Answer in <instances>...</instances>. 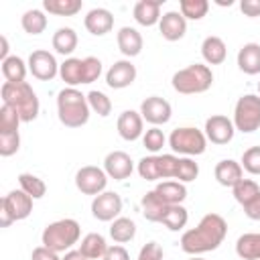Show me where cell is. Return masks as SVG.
Returning <instances> with one entry per match:
<instances>
[{"label": "cell", "mask_w": 260, "mask_h": 260, "mask_svg": "<svg viewBox=\"0 0 260 260\" xmlns=\"http://www.w3.org/2000/svg\"><path fill=\"white\" fill-rule=\"evenodd\" d=\"M32 197L26 195L22 189H12L0 201V225L8 228L12 221L26 219L32 213Z\"/></svg>", "instance_id": "52a82bcc"}, {"label": "cell", "mask_w": 260, "mask_h": 260, "mask_svg": "<svg viewBox=\"0 0 260 260\" xmlns=\"http://www.w3.org/2000/svg\"><path fill=\"white\" fill-rule=\"evenodd\" d=\"M122 211V197L114 191H104L93 197L91 201V215L98 221H114L120 217Z\"/></svg>", "instance_id": "8fae6325"}, {"label": "cell", "mask_w": 260, "mask_h": 260, "mask_svg": "<svg viewBox=\"0 0 260 260\" xmlns=\"http://www.w3.org/2000/svg\"><path fill=\"white\" fill-rule=\"evenodd\" d=\"M53 49L59 53V55H71L75 49H77V32L71 28V26H61L55 30L53 39Z\"/></svg>", "instance_id": "f1b7e54d"}, {"label": "cell", "mask_w": 260, "mask_h": 260, "mask_svg": "<svg viewBox=\"0 0 260 260\" xmlns=\"http://www.w3.org/2000/svg\"><path fill=\"white\" fill-rule=\"evenodd\" d=\"M238 67L246 75L260 73V43H246L238 51Z\"/></svg>", "instance_id": "7402d4cb"}, {"label": "cell", "mask_w": 260, "mask_h": 260, "mask_svg": "<svg viewBox=\"0 0 260 260\" xmlns=\"http://www.w3.org/2000/svg\"><path fill=\"white\" fill-rule=\"evenodd\" d=\"M87 104H89V110L95 112L98 116L106 118L112 114V100L104 93V91H98V89H91L87 93Z\"/></svg>", "instance_id": "74e56055"}, {"label": "cell", "mask_w": 260, "mask_h": 260, "mask_svg": "<svg viewBox=\"0 0 260 260\" xmlns=\"http://www.w3.org/2000/svg\"><path fill=\"white\" fill-rule=\"evenodd\" d=\"M187 221H189V211L181 203L179 205H169L167 211H165V215H162V219H160V223L167 225L171 232L183 230L187 225Z\"/></svg>", "instance_id": "836d02e7"}, {"label": "cell", "mask_w": 260, "mask_h": 260, "mask_svg": "<svg viewBox=\"0 0 260 260\" xmlns=\"http://www.w3.org/2000/svg\"><path fill=\"white\" fill-rule=\"evenodd\" d=\"M108 185V175L104 169L93 167V165H85L75 173V187L83 193V195H100L106 191Z\"/></svg>", "instance_id": "9c48e42d"}, {"label": "cell", "mask_w": 260, "mask_h": 260, "mask_svg": "<svg viewBox=\"0 0 260 260\" xmlns=\"http://www.w3.org/2000/svg\"><path fill=\"white\" fill-rule=\"evenodd\" d=\"M258 95H260V81H258Z\"/></svg>", "instance_id": "db71d44e"}, {"label": "cell", "mask_w": 260, "mask_h": 260, "mask_svg": "<svg viewBox=\"0 0 260 260\" xmlns=\"http://www.w3.org/2000/svg\"><path fill=\"white\" fill-rule=\"evenodd\" d=\"M136 171H138V175H140L144 181H160V173H158V154L142 156V158L138 160Z\"/></svg>", "instance_id": "f35d334b"}, {"label": "cell", "mask_w": 260, "mask_h": 260, "mask_svg": "<svg viewBox=\"0 0 260 260\" xmlns=\"http://www.w3.org/2000/svg\"><path fill=\"white\" fill-rule=\"evenodd\" d=\"M140 207H142V215H144L148 221L160 223V219H162V215H165V211H167L169 205H167V203L154 193V189H152V191H148V193L142 195Z\"/></svg>", "instance_id": "83f0119b"}, {"label": "cell", "mask_w": 260, "mask_h": 260, "mask_svg": "<svg viewBox=\"0 0 260 260\" xmlns=\"http://www.w3.org/2000/svg\"><path fill=\"white\" fill-rule=\"evenodd\" d=\"M236 254L242 260H260V232L242 234L236 240Z\"/></svg>", "instance_id": "4316f807"}, {"label": "cell", "mask_w": 260, "mask_h": 260, "mask_svg": "<svg viewBox=\"0 0 260 260\" xmlns=\"http://www.w3.org/2000/svg\"><path fill=\"white\" fill-rule=\"evenodd\" d=\"M89 104L87 95H83L77 87H63L57 93V116L59 122L67 128H81L89 120Z\"/></svg>", "instance_id": "3957f363"}, {"label": "cell", "mask_w": 260, "mask_h": 260, "mask_svg": "<svg viewBox=\"0 0 260 260\" xmlns=\"http://www.w3.org/2000/svg\"><path fill=\"white\" fill-rule=\"evenodd\" d=\"M160 2H152V0H140L134 4V20L142 26H154L160 22Z\"/></svg>", "instance_id": "cb8c5ba5"}, {"label": "cell", "mask_w": 260, "mask_h": 260, "mask_svg": "<svg viewBox=\"0 0 260 260\" xmlns=\"http://www.w3.org/2000/svg\"><path fill=\"white\" fill-rule=\"evenodd\" d=\"M140 116H142V120H146L152 126H162L171 120L173 108L165 98L150 95L140 104Z\"/></svg>", "instance_id": "4fadbf2b"}, {"label": "cell", "mask_w": 260, "mask_h": 260, "mask_svg": "<svg viewBox=\"0 0 260 260\" xmlns=\"http://www.w3.org/2000/svg\"><path fill=\"white\" fill-rule=\"evenodd\" d=\"M20 26L26 35H41L45 32L47 28V16L43 10L39 8H32V10H26L20 18Z\"/></svg>", "instance_id": "d6a6232c"}, {"label": "cell", "mask_w": 260, "mask_h": 260, "mask_svg": "<svg viewBox=\"0 0 260 260\" xmlns=\"http://www.w3.org/2000/svg\"><path fill=\"white\" fill-rule=\"evenodd\" d=\"M203 134L205 138L211 142V144H228L234 134H236V126L234 122L228 118V116H221V114H215V116H209L205 120V128H203Z\"/></svg>", "instance_id": "7c38bea8"}, {"label": "cell", "mask_w": 260, "mask_h": 260, "mask_svg": "<svg viewBox=\"0 0 260 260\" xmlns=\"http://www.w3.org/2000/svg\"><path fill=\"white\" fill-rule=\"evenodd\" d=\"M81 238V228L75 219L65 217V219H57L53 223H49L43 230V246H47L49 250L57 252V254H65L69 250H73V246L79 242Z\"/></svg>", "instance_id": "5b68a950"}, {"label": "cell", "mask_w": 260, "mask_h": 260, "mask_svg": "<svg viewBox=\"0 0 260 260\" xmlns=\"http://www.w3.org/2000/svg\"><path fill=\"white\" fill-rule=\"evenodd\" d=\"M20 116L10 108V106H4L0 108V134H12V132H18V126H20Z\"/></svg>", "instance_id": "60d3db41"}, {"label": "cell", "mask_w": 260, "mask_h": 260, "mask_svg": "<svg viewBox=\"0 0 260 260\" xmlns=\"http://www.w3.org/2000/svg\"><path fill=\"white\" fill-rule=\"evenodd\" d=\"M83 24H85L89 35L104 37V35H108L114 28V14L110 10H106V8H91L85 14Z\"/></svg>", "instance_id": "ac0fdd59"}, {"label": "cell", "mask_w": 260, "mask_h": 260, "mask_svg": "<svg viewBox=\"0 0 260 260\" xmlns=\"http://www.w3.org/2000/svg\"><path fill=\"white\" fill-rule=\"evenodd\" d=\"M0 95H2V104L10 106L22 122H32L39 116L41 104L39 98L35 93V89L30 87V83L22 81V83H8L4 81L0 87Z\"/></svg>", "instance_id": "7a4b0ae2"}, {"label": "cell", "mask_w": 260, "mask_h": 260, "mask_svg": "<svg viewBox=\"0 0 260 260\" xmlns=\"http://www.w3.org/2000/svg\"><path fill=\"white\" fill-rule=\"evenodd\" d=\"M0 43H2V49H0V61H4V59L10 57V55H8V39H6V37H0Z\"/></svg>", "instance_id": "f5cc1de1"}, {"label": "cell", "mask_w": 260, "mask_h": 260, "mask_svg": "<svg viewBox=\"0 0 260 260\" xmlns=\"http://www.w3.org/2000/svg\"><path fill=\"white\" fill-rule=\"evenodd\" d=\"M169 146L179 156H199L207 148V138H205L203 130H199L195 126H181L171 132Z\"/></svg>", "instance_id": "8992f818"}, {"label": "cell", "mask_w": 260, "mask_h": 260, "mask_svg": "<svg viewBox=\"0 0 260 260\" xmlns=\"http://www.w3.org/2000/svg\"><path fill=\"white\" fill-rule=\"evenodd\" d=\"M28 73V63H24L18 55H10L2 61V75L8 83H22Z\"/></svg>", "instance_id": "f546056e"}, {"label": "cell", "mask_w": 260, "mask_h": 260, "mask_svg": "<svg viewBox=\"0 0 260 260\" xmlns=\"http://www.w3.org/2000/svg\"><path fill=\"white\" fill-rule=\"evenodd\" d=\"M116 128H118L120 138H124L128 142H134V140H138L144 134V120H142L140 112H136V110H124L118 116Z\"/></svg>", "instance_id": "2e32d148"}, {"label": "cell", "mask_w": 260, "mask_h": 260, "mask_svg": "<svg viewBox=\"0 0 260 260\" xmlns=\"http://www.w3.org/2000/svg\"><path fill=\"white\" fill-rule=\"evenodd\" d=\"M171 83H173V89L177 93H183V95L205 93L213 83V71H211L209 65L193 63V65H187V67L179 69L173 75Z\"/></svg>", "instance_id": "277c9868"}, {"label": "cell", "mask_w": 260, "mask_h": 260, "mask_svg": "<svg viewBox=\"0 0 260 260\" xmlns=\"http://www.w3.org/2000/svg\"><path fill=\"white\" fill-rule=\"evenodd\" d=\"M59 77L65 81L67 87L83 85V59L67 57V59L59 65Z\"/></svg>", "instance_id": "484cf974"}, {"label": "cell", "mask_w": 260, "mask_h": 260, "mask_svg": "<svg viewBox=\"0 0 260 260\" xmlns=\"http://www.w3.org/2000/svg\"><path fill=\"white\" fill-rule=\"evenodd\" d=\"M18 185H20V189H22L26 195H30L32 199H41V197H45V193H47L45 181H43L41 177L32 175V173H20V175H18Z\"/></svg>", "instance_id": "d590c367"}, {"label": "cell", "mask_w": 260, "mask_h": 260, "mask_svg": "<svg viewBox=\"0 0 260 260\" xmlns=\"http://www.w3.org/2000/svg\"><path fill=\"white\" fill-rule=\"evenodd\" d=\"M209 10L207 0H181L179 12L185 16V20H201Z\"/></svg>", "instance_id": "8d00e7d4"}, {"label": "cell", "mask_w": 260, "mask_h": 260, "mask_svg": "<svg viewBox=\"0 0 260 260\" xmlns=\"http://www.w3.org/2000/svg\"><path fill=\"white\" fill-rule=\"evenodd\" d=\"M134 79H136V65H132L130 59L114 61V65H110V69L106 71V83L112 89H124L132 85Z\"/></svg>", "instance_id": "5bb4252c"}, {"label": "cell", "mask_w": 260, "mask_h": 260, "mask_svg": "<svg viewBox=\"0 0 260 260\" xmlns=\"http://www.w3.org/2000/svg\"><path fill=\"white\" fill-rule=\"evenodd\" d=\"M104 171L114 181H124L134 171V160L124 150H112L104 158Z\"/></svg>", "instance_id": "9a60e30c"}, {"label": "cell", "mask_w": 260, "mask_h": 260, "mask_svg": "<svg viewBox=\"0 0 260 260\" xmlns=\"http://www.w3.org/2000/svg\"><path fill=\"white\" fill-rule=\"evenodd\" d=\"M240 10L246 16L256 18V16H260V0H242L240 2Z\"/></svg>", "instance_id": "681fc988"}, {"label": "cell", "mask_w": 260, "mask_h": 260, "mask_svg": "<svg viewBox=\"0 0 260 260\" xmlns=\"http://www.w3.org/2000/svg\"><path fill=\"white\" fill-rule=\"evenodd\" d=\"M136 236V223L130 217H116L110 225V238L116 244H126L130 240H134Z\"/></svg>", "instance_id": "4dcf8cb0"}, {"label": "cell", "mask_w": 260, "mask_h": 260, "mask_svg": "<svg viewBox=\"0 0 260 260\" xmlns=\"http://www.w3.org/2000/svg\"><path fill=\"white\" fill-rule=\"evenodd\" d=\"M154 193L167 203V205H179L187 199V187L185 183H179L175 179H169V181H160L156 187H154Z\"/></svg>", "instance_id": "603a6c76"}, {"label": "cell", "mask_w": 260, "mask_h": 260, "mask_svg": "<svg viewBox=\"0 0 260 260\" xmlns=\"http://www.w3.org/2000/svg\"><path fill=\"white\" fill-rule=\"evenodd\" d=\"M116 43H118L120 53H122L124 57H128V59L140 55L142 45H144L142 35H140L134 26H122V28L118 30V35H116Z\"/></svg>", "instance_id": "ffe728a7"}, {"label": "cell", "mask_w": 260, "mask_h": 260, "mask_svg": "<svg viewBox=\"0 0 260 260\" xmlns=\"http://www.w3.org/2000/svg\"><path fill=\"white\" fill-rule=\"evenodd\" d=\"M87 260H102L104 258V254H106V250H108V242H106V238L102 236V234H98V232H89V234H85L83 238H81V244H79V248H77Z\"/></svg>", "instance_id": "d4e9b609"}, {"label": "cell", "mask_w": 260, "mask_h": 260, "mask_svg": "<svg viewBox=\"0 0 260 260\" xmlns=\"http://www.w3.org/2000/svg\"><path fill=\"white\" fill-rule=\"evenodd\" d=\"M142 144H144V148H146L150 154H156V152L162 150V146L167 144V136H165V132H162L158 126H152V128H148V130L142 134Z\"/></svg>", "instance_id": "ab89813d"}, {"label": "cell", "mask_w": 260, "mask_h": 260, "mask_svg": "<svg viewBox=\"0 0 260 260\" xmlns=\"http://www.w3.org/2000/svg\"><path fill=\"white\" fill-rule=\"evenodd\" d=\"M28 71L39 81H51L53 77L59 75V63L53 53L45 49H37L28 55Z\"/></svg>", "instance_id": "30bf717a"}, {"label": "cell", "mask_w": 260, "mask_h": 260, "mask_svg": "<svg viewBox=\"0 0 260 260\" xmlns=\"http://www.w3.org/2000/svg\"><path fill=\"white\" fill-rule=\"evenodd\" d=\"M61 260H87L79 250H69V252H65L63 254V258Z\"/></svg>", "instance_id": "816d5d0a"}, {"label": "cell", "mask_w": 260, "mask_h": 260, "mask_svg": "<svg viewBox=\"0 0 260 260\" xmlns=\"http://www.w3.org/2000/svg\"><path fill=\"white\" fill-rule=\"evenodd\" d=\"M20 148V134L12 132V134H0V154L2 156H12L16 154Z\"/></svg>", "instance_id": "f6af8a7d"}, {"label": "cell", "mask_w": 260, "mask_h": 260, "mask_svg": "<svg viewBox=\"0 0 260 260\" xmlns=\"http://www.w3.org/2000/svg\"><path fill=\"white\" fill-rule=\"evenodd\" d=\"M228 234V223L219 213H205L199 223L181 236V250L191 256L213 252L221 246Z\"/></svg>", "instance_id": "6da1fadb"}, {"label": "cell", "mask_w": 260, "mask_h": 260, "mask_svg": "<svg viewBox=\"0 0 260 260\" xmlns=\"http://www.w3.org/2000/svg\"><path fill=\"white\" fill-rule=\"evenodd\" d=\"M199 175V165L191 158V156H181L179 160V171H177V179L179 183H191L195 181Z\"/></svg>", "instance_id": "b9f144b4"}, {"label": "cell", "mask_w": 260, "mask_h": 260, "mask_svg": "<svg viewBox=\"0 0 260 260\" xmlns=\"http://www.w3.org/2000/svg\"><path fill=\"white\" fill-rule=\"evenodd\" d=\"M242 169L250 175H260V146H250L244 150L242 160H240Z\"/></svg>", "instance_id": "7bdbcfd3"}, {"label": "cell", "mask_w": 260, "mask_h": 260, "mask_svg": "<svg viewBox=\"0 0 260 260\" xmlns=\"http://www.w3.org/2000/svg\"><path fill=\"white\" fill-rule=\"evenodd\" d=\"M102 61L98 57H85L83 59V83H93L102 75Z\"/></svg>", "instance_id": "ee69618b"}, {"label": "cell", "mask_w": 260, "mask_h": 260, "mask_svg": "<svg viewBox=\"0 0 260 260\" xmlns=\"http://www.w3.org/2000/svg\"><path fill=\"white\" fill-rule=\"evenodd\" d=\"M81 8V0H43V10L55 16H75Z\"/></svg>", "instance_id": "1f68e13d"}, {"label": "cell", "mask_w": 260, "mask_h": 260, "mask_svg": "<svg viewBox=\"0 0 260 260\" xmlns=\"http://www.w3.org/2000/svg\"><path fill=\"white\" fill-rule=\"evenodd\" d=\"M102 260H130V254H128V250L124 246L116 244V246H108V250H106Z\"/></svg>", "instance_id": "7dc6e473"}, {"label": "cell", "mask_w": 260, "mask_h": 260, "mask_svg": "<svg viewBox=\"0 0 260 260\" xmlns=\"http://www.w3.org/2000/svg\"><path fill=\"white\" fill-rule=\"evenodd\" d=\"M201 57L207 65H221L228 57V47H225L223 39L215 37V35L205 37L201 43Z\"/></svg>", "instance_id": "44dd1931"}, {"label": "cell", "mask_w": 260, "mask_h": 260, "mask_svg": "<svg viewBox=\"0 0 260 260\" xmlns=\"http://www.w3.org/2000/svg\"><path fill=\"white\" fill-rule=\"evenodd\" d=\"M232 193H234V199L244 207L260 195V185L254 179H242L238 185L232 187Z\"/></svg>", "instance_id": "e575fe53"}, {"label": "cell", "mask_w": 260, "mask_h": 260, "mask_svg": "<svg viewBox=\"0 0 260 260\" xmlns=\"http://www.w3.org/2000/svg\"><path fill=\"white\" fill-rule=\"evenodd\" d=\"M158 30H160V35H162L165 41H171V43L181 41L185 37V32H187V20H185V16L181 12L169 10V12H165L160 16Z\"/></svg>", "instance_id": "e0dca14e"}, {"label": "cell", "mask_w": 260, "mask_h": 260, "mask_svg": "<svg viewBox=\"0 0 260 260\" xmlns=\"http://www.w3.org/2000/svg\"><path fill=\"white\" fill-rule=\"evenodd\" d=\"M136 260H162V248L156 242H148L140 248Z\"/></svg>", "instance_id": "bcb514c9"}, {"label": "cell", "mask_w": 260, "mask_h": 260, "mask_svg": "<svg viewBox=\"0 0 260 260\" xmlns=\"http://www.w3.org/2000/svg\"><path fill=\"white\" fill-rule=\"evenodd\" d=\"M30 260H61V258H59L57 252L49 250L47 246H37L30 254Z\"/></svg>", "instance_id": "c3c4849f"}, {"label": "cell", "mask_w": 260, "mask_h": 260, "mask_svg": "<svg viewBox=\"0 0 260 260\" xmlns=\"http://www.w3.org/2000/svg\"><path fill=\"white\" fill-rule=\"evenodd\" d=\"M213 175H215V181L221 185V187H234V185H238L242 179H244V169H242V165L238 162V160H234V158H223V160H219L217 165H215V171H213Z\"/></svg>", "instance_id": "d6986e66"}, {"label": "cell", "mask_w": 260, "mask_h": 260, "mask_svg": "<svg viewBox=\"0 0 260 260\" xmlns=\"http://www.w3.org/2000/svg\"><path fill=\"white\" fill-rule=\"evenodd\" d=\"M242 209H244V215H246L248 219L260 221V195H258L256 199H252L248 205H244Z\"/></svg>", "instance_id": "f907efd6"}, {"label": "cell", "mask_w": 260, "mask_h": 260, "mask_svg": "<svg viewBox=\"0 0 260 260\" xmlns=\"http://www.w3.org/2000/svg\"><path fill=\"white\" fill-rule=\"evenodd\" d=\"M236 130L250 134L260 128V95L246 93L238 98L234 106V118H232Z\"/></svg>", "instance_id": "ba28073f"}]
</instances>
